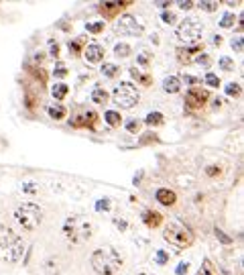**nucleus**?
Wrapping results in <instances>:
<instances>
[{
	"mask_svg": "<svg viewBox=\"0 0 244 275\" xmlns=\"http://www.w3.org/2000/svg\"><path fill=\"white\" fill-rule=\"evenodd\" d=\"M51 55H53V57H57V55H59V45H57V43H53V41H51Z\"/></svg>",
	"mask_w": 244,
	"mask_h": 275,
	"instance_id": "a18cd8bd",
	"label": "nucleus"
},
{
	"mask_svg": "<svg viewBox=\"0 0 244 275\" xmlns=\"http://www.w3.org/2000/svg\"><path fill=\"white\" fill-rule=\"evenodd\" d=\"M143 222L149 228H157L163 222V216L159 212H155V210H145V212H143Z\"/></svg>",
	"mask_w": 244,
	"mask_h": 275,
	"instance_id": "2eb2a0df",
	"label": "nucleus"
},
{
	"mask_svg": "<svg viewBox=\"0 0 244 275\" xmlns=\"http://www.w3.org/2000/svg\"><path fill=\"white\" fill-rule=\"evenodd\" d=\"M137 275H153V273H137Z\"/></svg>",
	"mask_w": 244,
	"mask_h": 275,
	"instance_id": "3c124183",
	"label": "nucleus"
},
{
	"mask_svg": "<svg viewBox=\"0 0 244 275\" xmlns=\"http://www.w3.org/2000/svg\"><path fill=\"white\" fill-rule=\"evenodd\" d=\"M210 100V92L208 90H202V88H191L185 96V106L189 110H197V108H202L204 104Z\"/></svg>",
	"mask_w": 244,
	"mask_h": 275,
	"instance_id": "1a4fd4ad",
	"label": "nucleus"
},
{
	"mask_svg": "<svg viewBox=\"0 0 244 275\" xmlns=\"http://www.w3.org/2000/svg\"><path fill=\"white\" fill-rule=\"evenodd\" d=\"M183 82H187V84H191V86L195 88V84H197L199 80H197V78H193V76H183Z\"/></svg>",
	"mask_w": 244,
	"mask_h": 275,
	"instance_id": "a19ab883",
	"label": "nucleus"
},
{
	"mask_svg": "<svg viewBox=\"0 0 244 275\" xmlns=\"http://www.w3.org/2000/svg\"><path fill=\"white\" fill-rule=\"evenodd\" d=\"M206 174H208L210 178H216V176L222 174V167H218V165H210V167H206Z\"/></svg>",
	"mask_w": 244,
	"mask_h": 275,
	"instance_id": "f704fd0d",
	"label": "nucleus"
},
{
	"mask_svg": "<svg viewBox=\"0 0 244 275\" xmlns=\"http://www.w3.org/2000/svg\"><path fill=\"white\" fill-rule=\"evenodd\" d=\"M96 208H98V210H102V208H104V210H108V208H110V202H108V200H102V202H98V206H96Z\"/></svg>",
	"mask_w": 244,
	"mask_h": 275,
	"instance_id": "de8ad7c7",
	"label": "nucleus"
},
{
	"mask_svg": "<svg viewBox=\"0 0 244 275\" xmlns=\"http://www.w3.org/2000/svg\"><path fill=\"white\" fill-rule=\"evenodd\" d=\"M141 124H143L141 120H130V122L126 124V129H128V133H135V135H137V133L141 131Z\"/></svg>",
	"mask_w": 244,
	"mask_h": 275,
	"instance_id": "2f4dec72",
	"label": "nucleus"
},
{
	"mask_svg": "<svg viewBox=\"0 0 244 275\" xmlns=\"http://www.w3.org/2000/svg\"><path fill=\"white\" fill-rule=\"evenodd\" d=\"M197 6L206 12H214V10H218L220 2H216V0H202V2H197Z\"/></svg>",
	"mask_w": 244,
	"mask_h": 275,
	"instance_id": "b1692460",
	"label": "nucleus"
},
{
	"mask_svg": "<svg viewBox=\"0 0 244 275\" xmlns=\"http://www.w3.org/2000/svg\"><path fill=\"white\" fill-rule=\"evenodd\" d=\"M14 220H16V224L23 228V230L33 232V230H37V228L41 226V222H43V210H41L37 204H31V202L20 204V206L14 210Z\"/></svg>",
	"mask_w": 244,
	"mask_h": 275,
	"instance_id": "20e7f679",
	"label": "nucleus"
},
{
	"mask_svg": "<svg viewBox=\"0 0 244 275\" xmlns=\"http://www.w3.org/2000/svg\"><path fill=\"white\" fill-rule=\"evenodd\" d=\"M220 68L226 70V72H230V70H234V61L230 57H220Z\"/></svg>",
	"mask_w": 244,
	"mask_h": 275,
	"instance_id": "c756f323",
	"label": "nucleus"
},
{
	"mask_svg": "<svg viewBox=\"0 0 244 275\" xmlns=\"http://www.w3.org/2000/svg\"><path fill=\"white\" fill-rule=\"evenodd\" d=\"M155 198H157V202L163 204V206H175L177 204V194L169 187H159Z\"/></svg>",
	"mask_w": 244,
	"mask_h": 275,
	"instance_id": "ddd939ff",
	"label": "nucleus"
},
{
	"mask_svg": "<svg viewBox=\"0 0 244 275\" xmlns=\"http://www.w3.org/2000/svg\"><path fill=\"white\" fill-rule=\"evenodd\" d=\"M240 92H242V88H240V84H236V82H230L228 86H226V94H228V96L238 98V96H240Z\"/></svg>",
	"mask_w": 244,
	"mask_h": 275,
	"instance_id": "bb28decb",
	"label": "nucleus"
},
{
	"mask_svg": "<svg viewBox=\"0 0 244 275\" xmlns=\"http://www.w3.org/2000/svg\"><path fill=\"white\" fill-rule=\"evenodd\" d=\"M122 265H124L122 255L112 247L98 249V251H94V255H92V267L100 275H114V273H118L122 269Z\"/></svg>",
	"mask_w": 244,
	"mask_h": 275,
	"instance_id": "7ed1b4c3",
	"label": "nucleus"
},
{
	"mask_svg": "<svg viewBox=\"0 0 244 275\" xmlns=\"http://www.w3.org/2000/svg\"><path fill=\"white\" fill-rule=\"evenodd\" d=\"M232 47H234L236 51H242V37H236V39H232Z\"/></svg>",
	"mask_w": 244,
	"mask_h": 275,
	"instance_id": "58836bf2",
	"label": "nucleus"
},
{
	"mask_svg": "<svg viewBox=\"0 0 244 275\" xmlns=\"http://www.w3.org/2000/svg\"><path fill=\"white\" fill-rule=\"evenodd\" d=\"M25 241L20 239L14 230L6 228L4 232H0V259L6 263H16L23 259L25 255Z\"/></svg>",
	"mask_w": 244,
	"mask_h": 275,
	"instance_id": "f03ea898",
	"label": "nucleus"
},
{
	"mask_svg": "<svg viewBox=\"0 0 244 275\" xmlns=\"http://www.w3.org/2000/svg\"><path fill=\"white\" fill-rule=\"evenodd\" d=\"M195 275H216V273L212 271V265H210V261H206V265H204L202 269H199Z\"/></svg>",
	"mask_w": 244,
	"mask_h": 275,
	"instance_id": "e433bc0d",
	"label": "nucleus"
},
{
	"mask_svg": "<svg viewBox=\"0 0 244 275\" xmlns=\"http://www.w3.org/2000/svg\"><path fill=\"white\" fill-rule=\"evenodd\" d=\"M139 90L132 86L130 82H120L118 86L114 88V92H112V100L118 104L120 108H132V106H137L139 104Z\"/></svg>",
	"mask_w": 244,
	"mask_h": 275,
	"instance_id": "423d86ee",
	"label": "nucleus"
},
{
	"mask_svg": "<svg viewBox=\"0 0 244 275\" xmlns=\"http://www.w3.org/2000/svg\"><path fill=\"white\" fill-rule=\"evenodd\" d=\"M114 53H116V57H130L132 47L126 45V43H118V45L114 47Z\"/></svg>",
	"mask_w": 244,
	"mask_h": 275,
	"instance_id": "393cba45",
	"label": "nucleus"
},
{
	"mask_svg": "<svg viewBox=\"0 0 244 275\" xmlns=\"http://www.w3.org/2000/svg\"><path fill=\"white\" fill-rule=\"evenodd\" d=\"M68 92H70L68 84H55L53 90H51V94H53V98H55V100H63L65 96H68Z\"/></svg>",
	"mask_w": 244,
	"mask_h": 275,
	"instance_id": "6ab92c4d",
	"label": "nucleus"
},
{
	"mask_svg": "<svg viewBox=\"0 0 244 275\" xmlns=\"http://www.w3.org/2000/svg\"><path fill=\"white\" fill-rule=\"evenodd\" d=\"M195 59H197L199 63H206V66H210V57H208V55H197Z\"/></svg>",
	"mask_w": 244,
	"mask_h": 275,
	"instance_id": "c03bdc74",
	"label": "nucleus"
},
{
	"mask_svg": "<svg viewBox=\"0 0 244 275\" xmlns=\"http://www.w3.org/2000/svg\"><path fill=\"white\" fill-rule=\"evenodd\" d=\"M163 88H165V92H169V94H177V92L181 90V80L175 78V76H169V78L163 80Z\"/></svg>",
	"mask_w": 244,
	"mask_h": 275,
	"instance_id": "dca6fc26",
	"label": "nucleus"
},
{
	"mask_svg": "<svg viewBox=\"0 0 244 275\" xmlns=\"http://www.w3.org/2000/svg\"><path fill=\"white\" fill-rule=\"evenodd\" d=\"M139 61H141V66H149V53H143L139 57Z\"/></svg>",
	"mask_w": 244,
	"mask_h": 275,
	"instance_id": "49530a36",
	"label": "nucleus"
},
{
	"mask_svg": "<svg viewBox=\"0 0 244 275\" xmlns=\"http://www.w3.org/2000/svg\"><path fill=\"white\" fill-rule=\"evenodd\" d=\"M63 235L70 243L74 245H83L92 239L94 235V224L90 218H85L81 214H76V216H70L68 220L63 222Z\"/></svg>",
	"mask_w": 244,
	"mask_h": 275,
	"instance_id": "f257e3e1",
	"label": "nucleus"
},
{
	"mask_svg": "<svg viewBox=\"0 0 244 275\" xmlns=\"http://www.w3.org/2000/svg\"><path fill=\"white\" fill-rule=\"evenodd\" d=\"M202 33H204V27L199 20H193V18H187L183 23L177 27V39L181 41V43H189V45H195L199 39H202Z\"/></svg>",
	"mask_w": 244,
	"mask_h": 275,
	"instance_id": "0eeeda50",
	"label": "nucleus"
},
{
	"mask_svg": "<svg viewBox=\"0 0 244 275\" xmlns=\"http://www.w3.org/2000/svg\"><path fill=\"white\" fill-rule=\"evenodd\" d=\"M155 259H157V263H159V265H165V263L169 261V255H167V253L161 249V251H157V255H155Z\"/></svg>",
	"mask_w": 244,
	"mask_h": 275,
	"instance_id": "72a5a7b5",
	"label": "nucleus"
},
{
	"mask_svg": "<svg viewBox=\"0 0 244 275\" xmlns=\"http://www.w3.org/2000/svg\"><path fill=\"white\" fill-rule=\"evenodd\" d=\"M199 51H204L202 43H195V45H187V47H179L177 49V59L181 63H189L193 55H199Z\"/></svg>",
	"mask_w": 244,
	"mask_h": 275,
	"instance_id": "f8f14e48",
	"label": "nucleus"
},
{
	"mask_svg": "<svg viewBox=\"0 0 244 275\" xmlns=\"http://www.w3.org/2000/svg\"><path fill=\"white\" fill-rule=\"evenodd\" d=\"M216 237L220 239V241H224V243H230V239L224 235V232H222V230H216Z\"/></svg>",
	"mask_w": 244,
	"mask_h": 275,
	"instance_id": "37998d69",
	"label": "nucleus"
},
{
	"mask_svg": "<svg viewBox=\"0 0 244 275\" xmlns=\"http://www.w3.org/2000/svg\"><path fill=\"white\" fill-rule=\"evenodd\" d=\"M23 192H27V194H37L39 187H37L33 182H27V183H23Z\"/></svg>",
	"mask_w": 244,
	"mask_h": 275,
	"instance_id": "c9c22d12",
	"label": "nucleus"
},
{
	"mask_svg": "<svg viewBox=\"0 0 244 275\" xmlns=\"http://www.w3.org/2000/svg\"><path fill=\"white\" fill-rule=\"evenodd\" d=\"M87 31L94 33V35L102 33V31H104V20H102V23H90V25H87Z\"/></svg>",
	"mask_w": 244,
	"mask_h": 275,
	"instance_id": "473e14b6",
	"label": "nucleus"
},
{
	"mask_svg": "<svg viewBox=\"0 0 244 275\" xmlns=\"http://www.w3.org/2000/svg\"><path fill=\"white\" fill-rule=\"evenodd\" d=\"M163 237L169 245H173L177 249H187L195 243V235L183 224H169L163 232Z\"/></svg>",
	"mask_w": 244,
	"mask_h": 275,
	"instance_id": "39448f33",
	"label": "nucleus"
},
{
	"mask_svg": "<svg viewBox=\"0 0 244 275\" xmlns=\"http://www.w3.org/2000/svg\"><path fill=\"white\" fill-rule=\"evenodd\" d=\"M234 20H236V16H234L232 12H226L224 16H222V20H220V27L228 29V27H232V25H234Z\"/></svg>",
	"mask_w": 244,
	"mask_h": 275,
	"instance_id": "cd10ccee",
	"label": "nucleus"
},
{
	"mask_svg": "<svg viewBox=\"0 0 244 275\" xmlns=\"http://www.w3.org/2000/svg\"><path fill=\"white\" fill-rule=\"evenodd\" d=\"M47 112L53 120H63L65 116H68V110H65V106H61V104H51V106L47 108Z\"/></svg>",
	"mask_w": 244,
	"mask_h": 275,
	"instance_id": "f3484780",
	"label": "nucleus"
},
{
	"mask_svg": "<svg viewBox=\"0 0 244 275\" xmlns=\"http://www.w3.org/2000/svg\"><path fill=\"white\" fill-rule=\"evenodd\" d=\"M118 72H120V68L116 66V63H104V66H102V74L106 78H116Z\"/></svg>",
	"mask_w": 244,
	"mask_h": 275,
	"instance_id": "4be33fe9",
	"label": "nucleus"
},
{
	"mask_svg": "<svg viewBox=\"0 0 244 275\" xmlns=\"http://www.w3.org/2000/svg\"><path fill=\"white\" fill-rule=\"evenodd\" d=\"M128 4H130V0H122V2H102L98 6V10L104 18H116Z\"/></svg>",
	"mask_w": 244,
	"mask_h": 275,
	"instance_id": "9d476101",
	"label": "nucleus"
},
{
	"mask_svg": "<svg viewBox=\"0 0 244 275\" xmlns=\"http://www.w3.org/2000/svg\"><path fill=\"white\" fill-rule=\"evenodd\" d=\"M92 100H94L96 104H106V102H108V92H106L104 88H94Z\"/></svg>",
	"mask_w": 244,
	"mask_h": 275,
	"instance_id": "5701e85b",
	"label": "nucleus"
},
{
	"mask_svg": "<svg viewBox=\"0 0 244 275\" xmlns=\"http://www.w3.org/2000/svg\"><path fill=\"white\" fill-rule=\"evenodd\" d=\"M81 51H83V39L70 41V53H72V55H80Z\"/></svg>",
	"mask_w": 244,
	"mask_h": 275,
	"instance_id": "a878e982",
	"label": "nucleus"
},
{
	"mask_svg": "<svg viewBox=\"0 0 244 275\" xmlns=\"http://www.w3.org/2000/svg\"><path fill=\"white\" fill-rule=\"evenodd\" d=\"M157 6H161V8H169V6H171V2H167V0H159Z\"/></svg>",
	"mask_w": 244,
	"mask_h": 275,
	"instance_id": "09e8293b",
	"label": "nucleus"
},
{
	"mask_svg": "<svg viewBox=\"0 0 244 275\" xmlns=\"http://www.w3.org/2000/svg\"><path fill=\"white\" fill-rule=\"evenodd\" d=\"M143 25L132 14H122L118 20V33L122 35H130V37H141L143 35Z\"/></svg>",
	"mask_w": 244,
	"mask_h": 275,
	"instance_id": "6e6552de",
	"label": "nucleus"
},
{
	"mask_svg": "<svg viewBox=\"0 0 244 275\" xmlns=\"http://www.w3.org/2000/svg\"><path fill=\"white\" fill-rule=\"evenodd\" d=\"M175 18H177V16H175V12H171V10H165V12L161 14V20H163L165 25H173Z\"/></svg>",
	"mask_w": 244,
	"mask_h": 275,
	"instance_id": "7c9ffc66",
	"label": "nucleus"
},
{
	"mask_svg": "<svg viewBox=\"0 0 244 275\" xmlns=\"http://www.w3.org/2000/svg\"><path fill=\"white\" fill-rule=\"evenodd\" d=\"M104 53H106V49L98 43H90L87 47H83V57L90 63H100L104 59Z\"/></svg>",
	"mask_w": 244,
	"mask_h": 275,
	"instance_id": "9b49d317",
	"label": "nucleus"
},
{
	"mask_svg": "<svg viewBox=\"0 0 244 275\" xmlns=\"http://www.w3.org/2000/svg\"><path fill=\"white\" fill-rule=\"evenodd\" d=\"M193 6H195V4L191 2V0H183V2H179V8H181V10H189V8H193Z\"/></svg>",
	"mask_w": 244,
	"mask_h": 275,
	"instance_id": "ea45409f",
	"label": "nucleus"
},
{
	"mask_svg": "<svg viewBox=\"0 0 244 275\" xmlns=\"http://www.w3.org/2000/svg\"><path fill=\"white\" fill-rule=\"evenodd\" d=\"M206 84H208V86H212V88H218V86H220V78H218L216 74L208 72V74H206Z\"/></svg>",
	"mask_w": 244,
	"mask_h": 275,
	"instance_id": "c85d7f7f",
	"label": "nucleus"
},
{
	"mask_svg": "<svg viewBox=\"0 0 244 275\" xmlns=\"http://www.w3.org/2000/svg\"><path fill=\"white\" fill-rule=\"evenodd\" d=\"M55 76H57V78H63V76H68V68H65L63 63H59V66H57V70H55Z\"/></svg>",
	"mask_w": 244,
	"mask_h": 275,
	"instance_id": "4c0bfd02",
	"label": "nucleus"
},
{
	"mask_svg": "<svg viewBox=\"0 0 244 275\" xmlns=\"http://www.w3.org/2000/svg\"><path fill=\"white\" fill-rule=\"evenodd\" d=\"M114 222H116V226H118V228H126V220H118V218H116Z\"/></svg>",
	"mask_w": 244,
	"mask_h": 275,
	"instance_id": "8fccbe9b",
	"label": "nucleus"
},
{
	"mask_svg": "<svg viewBox=\"0 0 244 275\" xmlns=\"http://www.w3.org/2000/svg\"><path fill=\"white\" fill-rule=\"evenodd\" d=\"M145 122L149 126H161V124H165V116L161 112H151V114H147Z\"/></svg>",
	"mask_w": 244,
	"mask_h": 275,
	"instance_id": "a211bd4d",
	"label": "nucleus"
},
{
	"mask_svg": "<svg viewBox=\"0 0 244 275\" xmlns=\"http://www.w3.org/2000/svg\"><path fill=\"white\" fill-rule=\"evenodd\" d=\"M98 122V114L96 112H87V114H80V116H76L74 120H72V124L74 126H92Z\"/></svg>",
	"mask_w": 244,
	"mask_h": 275,
	"instance_id": "4468645a",
	"label": "nucleus"
},
{
	"mask_svg": "<svg viewBox=\"0 0 244 275\" xmlns=\"http://www.w3.org/2000/svg\"><path fill=\"white\" fill-rule=\"evenodd\" d=\"M130 76H132V78H137V80L143 84V86H151V82H153V78H151L149 74H141V72L137 70V66H135V68H130Z\"/></svg>",
	"mask_w": 244,
	"mask_h": 275,
	"instance_id": "412c9836",
	"label": "nucleus"
},
{
	"mask_svg": "<svg viewBox=\"0 0 244 275\" xmlns=\"http://www.w3.org/2000/svg\"><path fill=\"white\" fill-rule=\"evenodd\" d=\"M187 269H189V265H187V263H181L179 267H177V273H179V275H185Z\"/></svg>",
	"mask_w": 244,
	"mask_h": 275,
	"instance_id": "79ce46f5",
	"label": "nucleus"
},
{
	"mask_svg": "<svg viewBox=\"0 0 244 275\" xmlns=\"http://www.w3.org/2000/svg\"><path fill=\"white\" fill-rule=\"evenodd\" d=\"M104 120H106L110 126H120L122 116H120V112H116V110H108V112L104 114Z\"/></svg>",
	"mask_w": 244,
	"mask_h": 275,
	"instance_id": "aec40b11",
	"label": "nucleus"
}]
</instances>
